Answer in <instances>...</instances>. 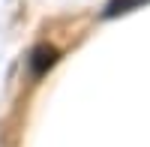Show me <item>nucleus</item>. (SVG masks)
I'll list each match as a JSON object with an SVG mask.
<instances>
[{"label": "nucleus", "mask_w": 150, "mask_h": 147, "mask_svg": "<svg viewBox=\"0 0 150 147\" xmlns=\"http://www.w3.org/2000/svg\"><path fill=\"white\" fill-rule=\"evenodd\" d=\"M54 60H57V48H51V45H36L33 51H30V57H27V66H30L33 75H42L48 66H54Z\"/></svg>", "instance_id": "obj_1"}, {"label": "nucleus", "mask_w": 150, "mask_h": 147, "mask_svg": "<svg viewBox=\"0 0 150 147\" xmlns=\"http://www.w3.org/2000/svg\"><path fill=\"white\" fill-rule=\"evenodd\" d=\"M138 3H144V0H111V3H108V9H105V18L117 15V12H129L132 6H138Z\"/></svg>", "instance_id": "obj_2"}]
</instances>
